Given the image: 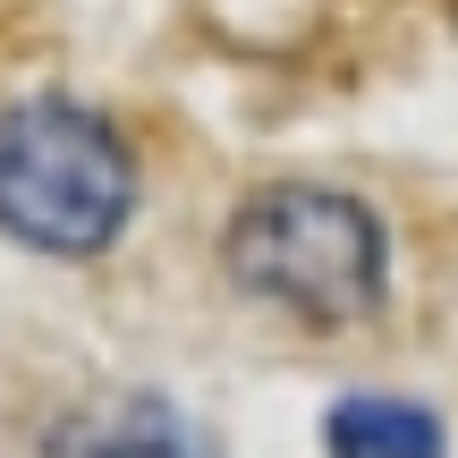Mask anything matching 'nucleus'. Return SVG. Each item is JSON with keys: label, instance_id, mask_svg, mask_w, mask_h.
Here are the masks:
<instances>
[{"label": "nucleus", "instance_id": "1", "mask_svg": "<svg viewBox=\"0 0 458 458\" xmlns=\"http://www.w3.org/2000/svg\"><path fill=\"white\" fill-rule=\"evenodd\" d=\"M221 263L246 297L289 306L297 323H357L382 306L391 246L382 221L340 187H263L238 204L221 238Z\"/></svg>", "mask_w": 458, "mask_h": 458}, {"label": "nucleus", "instance_id": "4", "mask_svg": "<svg viewBox=\"0 0 458 458\" xmlns=\"http://www.w3.org/2000/svg\"><path fill=\"white\" fill-rule=\"evenodd\" d=\"M323 458H442V425H433L425 399L348 391L323 416Z\"/></svg>", "mask_w": 458, "mask_h": 458}, {"label": "nucleus", "instance_id": "3", "mask_svg": "<svg viewBox=\"0 0 458 458\" xmlns=\"http://www.w3.org/2000/svg\"><path fill=\"white\" fill-rule=\"evenodd\" d=\"M60 458H213V450H204V433L187 425L170 399L128 391V399H111V408L77 416L68 442H60Z\"/></svg>", "mask_w": 458, "mask_h": 458}, {"label": "nucleus", "instance_id": "2", "mask_svg": "<svg viewBox=\"0 0 458 458\" xmlns=\"http://www.w3.org/2000/svg\"><path fill=\"white\" fill-rule=\"evenodd\" d=\"M136 162L85 102H17L0 111V229L34 255H102L128 229Z\"/></svg>", "mask_w": 458, "mask_h": 458}]
</instances>
